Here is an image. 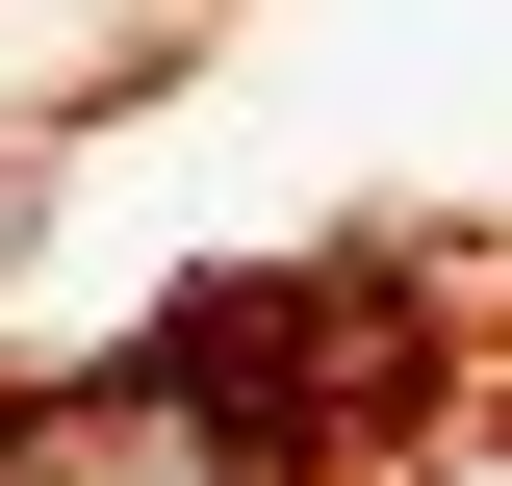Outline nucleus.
Here are the masks:
<instances>
[{
  "mask_svg": "<svg viewBox=\"0 0 512 486\" xmlns=\"http://www.w3.org/2000/svg\"><path fill=\"white\" fill-rule=\"evenodd\" d=\"M26 231H52V154H0V256H26Z\"/></svg>",
  "mask_w": 512,
  "mask_h": 486,
  "instance_id": "nucleus-2",
  "label": "nucleus"
},
{
  "mask_svg": "<svg viewBox=\"0 0 512 486\" xmlns=\"http://www.w3.org/2000/svg\"><path fill=\"white\" fill-rule=\"evenodd\" d=\"M128 384H154V461L180 486H308V461H359V435L461 410L410 256H231V282H180L128 333Z\"/></svg>",
  "mask_w": 512,
  "mask_h": 486,
  "instance_id": "nucleus-1",
  "label": "nucleus"
}]
</instances>
